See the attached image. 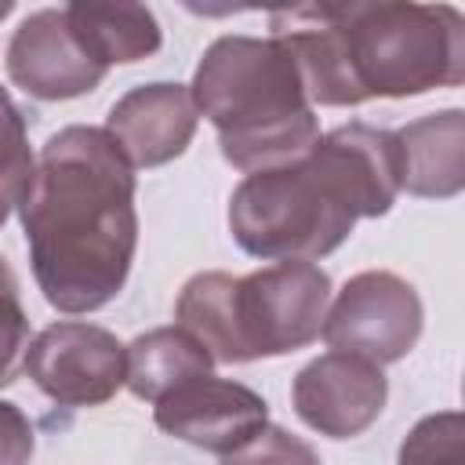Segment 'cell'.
I'll use <instances>...</instances> for the list:
<instances>
[{"label":"cell","mask_w":465,"mask_h":465,"mask_svg":"<svg viewBox=\"0 0 465 465\" xmlns=\"http://www.w3.org/2000/svg\"><path fill=\"white\" fill-rule=\"evenodd\" d=\"M134 167L102 127H62L18 200L36 287L58 312L109 305L138 251Z\"/></svg>","instance_id":"obj_1"},{"label":"cell","mask_w":465,"mask_h":465,"mask_svg":"<svg viewBox=\"0 0 465 465\" xmlns=\"http://www.w3.org/2000/svg\"><path fill=\"white\" fill-rule=\"evenodd\" d=\"M189 94L218 131L222 156L243 174L298 163L320 142V116L272 36H218L203 51Z\"/></svg>","instance_id":"obj_2"},{"label":"cell","mask_w":465,"mask_h":465,"mask_svg":"<svg viewBox=\"0 0 465 465\" xmlns=\"http://www.w3.org/2000/svg\"><path fill=\"white\" fill-rule=\"evenodd\" d=\"M352 80L367 98H414L465 80V18L450 4H341Z\"/></svg>","instance_id":"obj_3"},{"label":"cell","mask_w":465,"mask_h":465,"mask_svg":"<svg viewBox=\"0 0 465 465\" xmlns=\"http://www.w3.org/2000/svg\"><path fill=\"white\" fill-rule=\"evenodd\" d=\"M356 222V211L312 156L247 174L229 200L232 240L262 262H316L338 251Z\"/></svg>","instance_id":"obj_4"},{"label":"cell","mask_w":465,"mask_h":465,"mask_svg":"<svg viewBox=\"0 0 465 465\" xmlns=\"http://www.w3.org/2000/svg\"><path fill=\"white\" fill-rule=\"evenodd\" d=\"M331 305V276L312 262H276L232 276V363L287 356L320 338Z\"/></svg>","instance_id":"obj_5"},{"label":"cell","mask_w":465,"mask_h":465,"mask_svg":"<svg viewBox=\"0 0 465 465\" xmlns=\"http://www.w3.org/2000/svg\"><path fill=\"white\" fill-rule=\"evenodd\" d=\"M421 323L425 309L418 291L389 269H367L345 280V287L334 294L320 338L331 345V352H349L385 367L418 345Z\"/></svg>","instance_id":"obj_6"},{"label":"cell","mask_w":465,"mask_h":465,"mask_svg":"<svg viewBox=\"0 0 465 465\" xmlns=\"http://www.w3.org/2000/svg\"><path fill=\"white\" fill-rule=\"evenodd\" d=\"M22 371L62 407H98L124 389V345L98 323L58 320L29 341Z\"/></svg>","instance_id":"obj_7"},{"label":"cell","mask_w":465,"mask_h":465,"mask_svg":"<svg viewBox=\"0 0 465 465\" xmlns=\"http://www.w3.org/2000/svg\"><path fill=\"white\" fill-rule=\"evenodd\" d=\"M160 432L211 454H232L269 425V403L232 378L200 374L153 407Z\"/></svg>","instance_id":"obj_8"},{"label":"cell","mask_w":465,"mask_h":465,"mask_svg":"<svg viewBox=\"0 0 465 465\" xmlns=\"http://www.w3.org/2000/svg\"><path fill=\"white\" fill-rule=\"evenodd\" d=\"M389 381L378 363L349 356V352H323L294 374L291 403L294 414L320 436L352 440L367 432L378 414L385 411Z\"/></svg>","instance_id":"obj_9"},{"label":"cell","mask_w":465,"mask_h":465,"mask_svg":"<svg viewBox=\"0 0 465 465\" xmlns=\"http://www.w3.org/2000/svg\"><path fill=\"white\" fill-rule=\"evenodd\" d=\"M4 65L11 84L40 102L80 98L94 91L109 73L76 40L65 7H40L25 15L22 25L11 33Z\"/></svg>","instance_id":"obj_10"},{"label":"cell","mask_w":465,"mask_h":465,"mask_svg":"<svg viewBox=\"0 0 465 465\" xmlns=\"http://www.w3.org/2000/svg\"><path fill=\"white\" fill-rule=\"evenodd\" d=\"M196 105L185 84H142L131 87L105 116V134L127 156L131 167H163L182 156L196 134Z\"/></svg>","instance_id":"obj_11"},{"label":"cell","mask_w":465,"mask_h":465,"mask_svg":"<svg viewBox=\"0 0 465 465\" xmlns=\"http://www.w3.org/2000/svg\"><path fill=\"white\" fill-rule=\"evenodd\" d=\"M309 156L331 174L356 218H381L396 203L400 189V149L392 131L363 120L341 124L309 149Z\"/></svg>","instance_id":"obj_12"},{"label":"cell","mask_w":465,"mask_h":465,"mask_svg":"<svg viewBox=\"0 0 465 465\" xmlns=\"http://www.w3.org/2000/svg\"><path fill=\"white\" fill-rule=\"evenodd\" d=\"M400 149V189L450 200L465 185V113L443 109L392 131Z\"/></svg>","instance_id":"obj_13"},{"label":"cell","mask_w":465,"mask_h":465,"mask_svg":"<svg viewBox=\"0 0 465 465\" xmlns=\"http://www.w3.org/2000/svg\"><path fill=\"white\" fill-rule=\"evenodd\" d=\"M65 18L76 40L98 65H131L160 51L163 33L145 4H65Z\"/></svg>","instance_id":"obj_14"},{"label":"cell","mask_w":465,"mask_h":465,"mask_svg":"<svg viewBox=\"0 0 465 465\" xmlns=\"http://www.w3.org/2000/svg\"><path fill=\"white\" fill-rule=\"evenodd\" d=\"M211 367L214 360L207 356V349L178 323L153 327L138 334L131 345H124V385L149 403L163 400L189 378L211 374Z\"/></svg>","instance_id":"obj_15"},{"label":"cell","mask_w":465,"mask_h":465,"mask_svg":"<svg viewBox=\"0 0 465 465\" xmlns=\"http://www.w3.org/2000/svg\"><path fill=\"white\" fill-rule=\"evenodd\" d=\"M33 163L36 160L29 153L25 116L15 105V98L7 94V87H0V225L18 207V200L29 185Z\"/></svg>","instance_id":"obj_16"},{"label":"cell","mask_w":465,"mask_h":465,"mask_svg":"<svg viewBox=\"0 0 465 465\" xmlns=\"http://www.w3.org/2000/svg\"><path fill=\"white\" fill-rule=\"evenodd\" d=\"M396 465H465V418H461V411L425 414L403 436Z\"/></svg>","instance_id":"obj_17"},{"label":"cell","mask_w":465,"mask_h":465,"mask_svg":"<svg viewBox=\"0 0 465 465\" xmlns=\"http://www.w3.org/2000/svg\"><path fill=\"white\" fill-rule=\"evenodd\" d=\"M25 349H29V320L18 298V276L0 254V389H7L18 378L25 363Z\"/></svg>","instance_id":"obj_18"},{"label":"cell","mask_w":465,"mask_h":465,"mask_svg":"<svg viewBox=\"0 0 465 465\" xmlns=\"http://www.w3.org/2000/svg\"><path fill=\"white\" fill-rule=\"evenodd\" d=\"M218 465H320V458L302 436L280 425H265L251 443L232 454H222Z\"/></svg>","instance_id":"obj_19"},{"label":"cell","mask_w":465,"mask_h":465,"mask_svg":"<svg viewBox=\"0 0 465 465\" xmlns=\"http://www.w3.org/2000/svg\"><path fill=\"white\" fill-rule=\"evenodd\" d=\"M36 450V432L18 403L0 400V465H29Z\"/></svg>","instance_id":"obj_20"},{"label":"cell","mask_w":465,"mask_h":465,"mask_svg":"<svg viewBox=\"0 0 465 465\" xmlns=\"http://www.w3.org/2000/svg\"><path fill=\"white\" fill-rule=\"evenodd\" d=\"M11 11H15V4H11V0H4V4H0V18H7Z\"/></svg>","instance_id":"obj_21"}]
</instances>
